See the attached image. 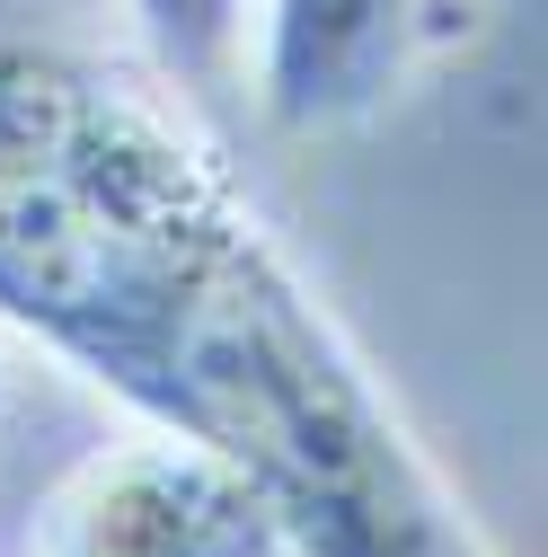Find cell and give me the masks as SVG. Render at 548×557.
<instances>
[{
    "instance_id": "6da1fadb",
    "label": "cell",
    "mask_w": 548,
    "mask_h": 557,
    "mask_svg": "<svg viewBox=\"0 0 548 557\" xmlns=\"http://www.w3.org/2000/svg\"><path fill=\"white\" fill-rule=\"evenodd\" d=\"M0 327L231 460L301 557H496L169 81L0 36Z\"/></svg>"
},
{
    "instance_id": "7a4b0ae2",
    "label": "cell",
    "mask_w": 548,
    "mask_h": 557,
    "mask_svg": "<svg viewBox=\"0 0 548 557\" xmlns=\"http://www.w3.org/2000/svg\"><path fill=\"white\" fill-rule=\"evenodd\" d=\"M36 557H301L257 486L160 425L89 451L36 513Z\"/></svg>"
},
{
    "instance_id": "3957f363",
    "label": "cell",
    "mask_w": 548,
    "mask_h": 557,
    "mask_svg": "<svg viewBox=\"0 0 548 557\" xmlns=\"http://www.w3.org/2000/svg\"><path fill=\"white\" fill-rule=\"evenodd\" d=\"M257 107L284 133H346L425 89L477 36L487 0H248Z\"/></svg>"
},
{
    "instance_id": "277c9868",
    "label": "cell",
    "mask_w": 548,
    "mask_h": 557,
    "mask_svg": "<svg viewBox=\"0 0 548 557\" xmlns=\"http://www.w3.org/2000/svg\"><path fill=\"white\" fill-rule=\"evenodd\" d=\"M160 81H213L248 36V0H124Z\"/></svg>"
},
{
    "instance_id": "5b68a950",
    "label": "cell",
    "mask_w": 548,
    "mask_h": 557,
    "mask_svg": "<svg viewBox=\"0 0 548 557\" xmlns=\"http://www.w3.org/2000/svg\"><path fill=\"white\" fill-rule=\"evenodd\" d=\"M0 407H10V363H0Z\"/></svg>"
}]
</instances>
